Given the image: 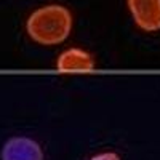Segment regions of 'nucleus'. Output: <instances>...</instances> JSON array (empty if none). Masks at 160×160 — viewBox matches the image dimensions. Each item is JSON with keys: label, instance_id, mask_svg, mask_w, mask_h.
I'll return each instance as SVG.
<instances>
[{"label": "nucleus", "instance_id": "20e7f679", "mask_svg": "<svg viewBox=\"0 0 160 160\" xmlns=\"http://www.w3.org/2000/svg\"><path fill=\"white\" fill-rule=\"evenodd\" d=\"M56 69L61 74H88L95 69V61L87 51L69 48L59 55Z\"/></svg>", "mask_w": 160, "mask_h": 160}, {"label": "nucleus", "instance_id": "7ed1b4c3", "mask_svg": "<svg viewBox=\"0 0 160 160\" xmlns=\"http://www.w3.org/2000/svg\"><path fill=\"white\" fill-rule=\"evenodd\" d=\"M2 160H43L42 148L29 138H11L2 149Z\"/></svg>", "mask_w": 160, "mask_h": 160}, {"label": "nucleus", "instance_id": "f257e3e1", "mask_svg": "<svg viewBox=\"0 0 160 160\" xmlns=\"http://www.w3.org/2000/svg\"><path fill=\"white\" fill-rule=\"evenodd\" d=\"M26 29L29 37L40 45H58L71 34L72 15L62 5H45L29 16Z\"/></svg>", "mask_w": 160, "mask_h": 160}, {"label": "nucleus", "instance_id": "f03ea898", "mask_svg": "<svg viewBox=\"0 0 160 160\" xmlns=\"http://www.w3.org/2000/svg\"><path fill=\"white\" fill-rule=\"evenodd\" d=\"M136 26L146 32L160 29V0H128Z\"/></svg>", "mask_w": 160, "mask_h": 160}, {"label": "nucleus", "instance_id": "39448f33", "mask_svg": "<svg viewBox=\"0 0 160 160\" xmlns=\"http://www.w3.org/2000/svg\"><path fill=\"white\" fill-rule=\"evenodd\" d=\"M91 160H120V157L114 152H106V154H98L95 155Z\"/></svg>", "mask_w": 160, "mask_h": 160}]
</instances>
